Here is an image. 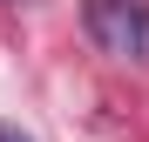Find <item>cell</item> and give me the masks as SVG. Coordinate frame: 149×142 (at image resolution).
<instances>
[{"label": "cell", "instance_id": "6da1fadb", "mask_svg": "<svg viewBox=\"0 0 149 142\" xmlns=\"http://www.w3.org/2000/svg\"><path fill=\"white\" fill-rule=\"evenodd\" d=\"M88 34L115 61L149 68V0H88Z\"/></svg>", "mask_w": 149, "mask_h": 142}, {"label": "cell", "instance_id": "7a4b0ae2", "mask_svg": "<svg viewBox=\"0 0 149 142\" xmlns=\"http://www.w3.org/2000/svg\"><path fill=\"white\" fill-rule=\"evenodd\" d=\"M0 142H27V135H20V129H7V122H0Z\"/></svg>", "mask_w": 149, "mask_h": 142}]
</instances>
